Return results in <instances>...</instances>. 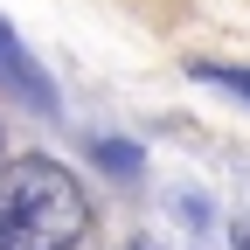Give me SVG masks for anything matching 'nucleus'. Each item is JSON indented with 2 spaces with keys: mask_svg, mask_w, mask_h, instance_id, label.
I'll return each instance as SVG.
<instances>
[{
  "mask_svg": "<svg viewBox=\"0 0 250 250\" xmlns=\"http://www.w3.org/2000/svg\"><path fill=\"white\" fill-rule=\"evenodd\" d=\"M188 77H195V83H215V90H229V98H243V104H250V70H229V62L195 56V62H188Z\"/></svg>",
  "mask_w": 250,
  "mask_h": 250,
  "instance_id": "7ed1b4c3",
  "label": "nucleus"
},
{
  "mask_svg": "<svg viewBox=\"0 0 250 250\" xmlns=\"http://www.w3.org/2000/svg\"><path fill=\"white\" fill-rule=\"evenodd\" d=\"M229 243H236V250H250V223H236V229H229Z\"/></svg>",
  "mask_w": 250,
  "mask_h": 250,
  "instance_id": "39448f33",
  "label": "nucleus"
},
{
  "mask_svg": "<svg viewBox=\"0 0 250 250\" xmlns=\"http://www.w3.org/2000/svg\"><path fill=\"white\" fill-rule=\"evenodd\" d=\"M98 160H104L118 181H139V146H132V139H98Z\"/></svg>",
  "mask_w": 250,
  "mask_h": 250,
  "instance_id": "20e7f679",
  "label": "nucleus"
},
{
  "mask_svg": "<svg viewBox=\"0 0 250 250\" xmlns=\"http://www.w3.org/2000/svg\"><path fill=\"white\" fill-rule=\"evenodd\" d=\"M83 236H90V195L62 160L21 153L0 167V250H77Z\"/></svg>",
  "mask_w": 250,
  "mask_h": 250,
  "instance_id": "f257e3e1",
  "label": "nucleus"
},
{
  "mask_svg": "<svg viewBox=\"0 0 250 250\" xmlns=\"http://www.w3.org/2000/svg\"><path fill=\"white\" fill-rule=\"evenodd\" d=\"M0 77H7V83H14V90H21V98L35 104V111H49V104H56L49 77L35 70V62H28V49H21V35H14L7 21H0Z\"/></svg>",
  "mask_w": 250,
  "mask_h": 250,
  "instance_id": "f03ea898",
  "label": "nucleus"
}]
</instances>
